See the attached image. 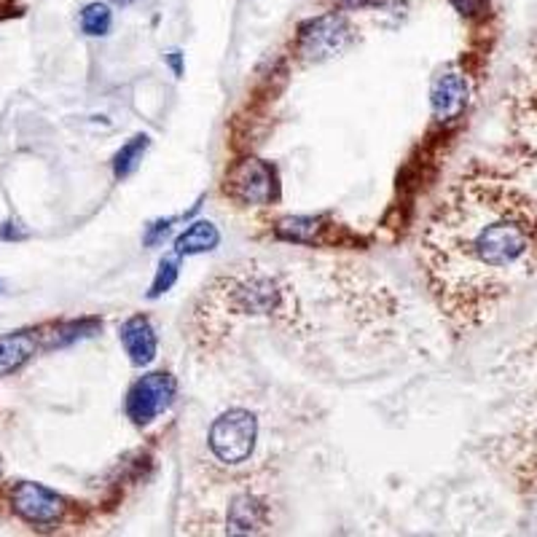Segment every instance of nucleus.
<instances>
[{"label":"nucleus","mask_w":537,"mask_h":537,"mask_svg":"<svg viewBox=\"0 0 537 537\" xmlns=\"http://www.w3.org/2000/svg\"><path fill=\"white\" fill-rule=\"evenodd\" d=\"M119 336H122V344H124V350L135 366H151L156 360L159 342H156V331L151 326V320L146 314L130 317L122 326Z\"/></svg>","instance_id":"nucleus-9"},{"label":"nucleus","mask_w":537,"mask_h":537,"mask_svg":"<svg viewBox=\"0 0 537 537\" xmlns=\"http://www.w3.org/2000/svg\"><path fill=\"white\" fill-rule=\"evenodd\" d=\"M352 41V25L342 14H322L298 28L296 51L306 62H322L342 54Z\"/></svg>","instance_id":"nucleus-4"},{"label":"nucleus","mask_w":537,"mask_h":537,"mask_svg":"<svg viewBox=\"0 0 537 537\" xmlns=\"http://www.w3.org/2000/svg\"><path fill=\"white\" fill-rule=\"evenodd\" d=\"M382 0H339V6L342 9H350V12H355V9H371V6H379Z\"/></svg>","instance_id":"nucleus-18"},{"label":"nucleus","mask_w":537,"mask_h":537,"mask_svg":"<svg viewBox=\"0 0 537 537\" xmlns=\"http://www.w3.org/2000/svg\"><path fill=\"white\" fill-rule=\"evenodd\" d=\"M258 438V422L245 408L224 411L209 427V449L226 465H242L250 460Z\"/></svg>","instance_id":"nucleus-3"},{"label":"nucleus","mask_w":537,"mask_h":537,"mask_svg":"<svg viewBox=\"0 0 537 537\" xmlns=\"http://www.w3.org/2000/svg\"><path fill=\"white\" fill-rule=\"evenodd\" d=\"M224 191L240 204H272L277 199V172L272 164L261 159H242L237 162L224 180Z\"/></svg>","instance_id":"nucleus-5"},{"label":"nucleus","mask_w":537,"mask_h":537,"mask_svg":"<svg viewBox=\"0 0 537 537\" xmlns=\"http://www.w3.org/2000/svg\"><path fill=\"white\" fill-rule=\"evenodd\" d=\"M218 242H221L218 226H215L212 221H196L175 240V253L178 256H196V253L215 250Z\"/></svg>","instance_id":"nucleus-11"},{"label":"nucleus","mask_w":537,"mask_h":537,"mask_svg":"<svg viewBox=\"0 0 537 537\" xmlns=\"http://www.w3.org/2000/svg\"><path fill=\"white\" fill-rule=\"evenodd\" d=\"M468 81L460 73H444L430 91V102H433V114L438 122H454L468 105Z\"/></svg>","instance_id":"nucleus-8"},{"label":"nucleus","mask_w":537,"mask_h":537,"mask_svg":"<svg viewBox=\"0 0 537 537\" xmlns=\"http://www.w3.org/2000/svg\"><path fill=\"white\" fill-rule=\"evenodd\" d=\"M266 524V508L250 497V494H242L234 500L232 510H229V532H237V534H248V532H256Z\"/></svg>","instance_id":"nucleus-12"},{"label":"nucleus","mask_w":537,"mask_h":537,"mask_svg":"<svg viewBox=\"0 0 537 537\" xmlns=\"http://www.w3.org/2000/svg\"><path fill=\"white\" fill-rule=\"evenodd\" d=\"M36 336L30 331H20L12 336H0V376L20 371L36 355Z\"/></svg>","instance_id":"nucleus-10"},{"label":"nucleus","mask_w":537,"mask_h":537,"mask_svg":"<svg viewBox=\"0 0 537 537\" xmlns=\"http://www.w3.org/2000/svg\"><path fill=\"white\" fill-rule=\"evenodd\" d=\"M180 258V256H178ZM178 258H164L162 264H159V272H156V280H154V285H151V298H156V296H162V293H167L172 285H175V280H178Z\"/></svg>","instance_id":"nucleus-15"},{"label":"nucleus","mask_w":537,"mask_h":537,"mask_svg":"<svg viewBox=\"0 0 537 537\" xmlns=\"http://www.w3.org/2000/svg\"><path fill=\"white\" fill-rule=\"evenodd\" d=\"M449 4L468 20H476L489 9V0H449Z\"/></svg>","instance_id":"nucleus-16"},{"label":"nucleus","mask_w":537,"mask_h":537,"mask_svg":"<svg viewBox=\"0 0 537 537\" xmlns=\"http://www.w3.org/2000/svg\"><path fill=\"white\" fill-rule=\"evenodd\" d=\"M111 22H114V14H111V6H107V4H89L81 12V30L86 36H91V38L107 36Z\"/></svg>","instance_id":"nucleus-14"},{"label":"nucleus","mask_w":537,"mask_h":537,"mask_svg":"<svg viewBox=\"0 0 537 537\" xmlns=\"http://www.w3.org/2000/svg\"><path fill=\"white\" fill-rule=\"evenodd\" d=\"M148 151V138L146 135H138L132 138L127 146H122V151L116 154V162H114V172L116 178H130L138 164L143 162V154Z\"/></svg>","instance_id":"nucleus-13"},{"label":"nucleus","mask_w":537,"mask_h":537,"mask_svg":"<svg viewBox=\"0 0 537 537\" xmlns=\"http://www.w3.org/2000/svg\"><path fill=\"white\" fill-rule=\"evenodd\" d=\"M422 264L454 326H481L537 274V204L505 178L465 175L430 215Z\"/></svg>","instance_id":"nucleus-1"},{"label":"nucleus","mask_w":537,"mask_h":537,"mask_svg":"<svg viewBox=\"0 0 537 537\" xmlns=\"http://www.w3.org/2000/svg\"><path fill=\"white\" fill-rule=\"evenodd\" d=\"M175 398V379L167 371L143 376L127 398V414L135 424H151L159 414L170 408Z\"/></svg>","instance_id":"nucleus-6"},{"label":"nucleus","mask_w":537,"mask_h":537,"mask_svg":"<svg viewBox=\"0 0 537 537\" xmlns=\"http://www.w3.org/2000/svg\"><path fill=\"white\" fill-rule=\"evenodd\" d=\"M170 65H172V70H175V75H183V65H180V51H170Z\"/></svg>","instance_id":"nucleus-19"},{"label":"nucleus","mask_w":537,"mask_h":537,"mask_svg":"<svg viewBox=\"0 0 537 537\" xmlns=\"http://www.w3.org/2000/svg\"><path fill=\"white\" fill-rule=\"evenodd\" d=\"M12 508L28 524H57L65 516V500L36 481H20L12 489Z\"/></svg>","instance_id":"nucleus-7"},{"label":"nucleus","mask_w":537,"mask_h":537,"mask_svg":"<svg viewBox=\"0 0 537 537\" xmlns=\"http://www.w3.org/2000/svg\"><path fill=\"white\" fill-rule=\"evenodd\" d=\"M170 224L172 221H162V224H154L146 234V245H159L167 234H170Z\"/></svg>","instance_id":"nucleus-17"},{"label":"nucleus","mask_w":537,"mask_h":537,"mask_svg":"<svg viewBox=\"0 0 537 537\" xmlns=\"http://www.w3.org/2000/svg\"><path fill=\"white\" fill-rule=\"evenodd\" d=\"M293 301L288 277L261 264H240L226 274L215 277L196 309H193V336L201 347H209L234 326L250 317H277Z\"/></svg>","instance_id":"nucleus-2"}]
</instances>
